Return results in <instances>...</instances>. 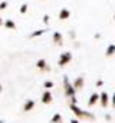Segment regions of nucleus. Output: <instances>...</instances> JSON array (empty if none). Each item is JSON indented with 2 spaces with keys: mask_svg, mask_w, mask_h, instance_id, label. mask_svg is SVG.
Here are the masks:
<instances>
[{
  "mask_svg": "<svg viewBox=\"0 0 115 123\" xmlns=\"http://www.w3.org/2000/svg\"><path fill=\"white\" fill-rule=\"evenodd\" d=\"M71 60H72V53L65 52V53H62V55H60V57H59V66H60V67H63L65 64H68Z\"/></svg>",
  "mask_w": 115,
  "mask_h": 123,
  "instance_id": "nucleus-1",
  "label": "nucleus"
},
{
  "mask_svg": "<svg viewBox=\"0 0 115 123\" xmlns=\"http://www.w3.org/2000/svg\"><path fill=\"white\" fill-rule=\"evenodd\" d=\"M52 39H53V43L58 44V46H62V44H63V36H62V33L55 31V33L52 34Z\"/></svg>",
  "mask_w": 115,
  "mask_h": 123,
  "instance_id": "nucleus-2",
  "label": "nucleus"
},
{
  "mask_svg": "<svg viewBox=\"0 0 115 123\" xmlns=\"http://www.w3.org/2000/svg\"><path fill=\"white\" fill-rule=\"evenodd\" d=\"M63 82H65V92H66V94H69V96L73 97V94H75V89H73V86L68 83V79H66V77H65Z\"/></svg>",
  "mask_w": 115,
  "mask_h": 123,
  "instance_id": "nucleus-3",
  "label": "nucleus"
},
{
  "mask_svg": "<svg viewBox=\"0 0 115 123\" xmlns=\"http://www.w3.org/2000/svg\"><path fill=\"white\" fill-rule=\"evenodd\" d=\"M71 17V12L68 10V9H62L60 12H59V20H66V19H69Z\"/></svg>",
  "mask_w": 115,
  "mask_h": 123,
  "instance_id": "nucleus-4",
  "label": "nucleus"
},
{
  "mask_svg": "<svg viewBox=\"0 0 115 123\" xmlns=\"http://www.w3.org/2000/svg\"><path fill=\"white\" fill-rule=\"evenodd\" d=\"M72 86H73V89H75V90H79V89H82V86H84V79H82V77H78Z\"/></svg>",
  "mask_w": 115,
  "mask_h": 123,
  "instance_id": "nucleus-5",
  "label": "nucleus"
},
{
  "mask_svg": "<svg viewBox=\"0 0 115 123\" xmlns=\"http://www.w3.org/2000/svg\"><path fill=\"white\" fill-rule=\"evenodd\" d=\"M3 25H4V27H6V29H12V30H14V29H16V23H14L13 20H10V19H9V20H6Z\"/></svg>",
  "mask_w": 115,
  "mask_h": 123,
  "instance_id": "nucleus-6",
  "label": "nucleus"
},
{
  "mask_svg": "<svg viewBox=\"0 0 115 123\" xmlns=\"http://www.w3.org/2000/svg\"><path fill=\"white\" fill-rule=\"evenodd\" d=\"M48 31V29H40V30H36V31H33V33H30V39H33V37H39V36H42L43 33H46Z\"/></svg>",
  "mask_w": 115,
  "mask_h": 123,
  "instance_id": "nucleus-7",
  "label": "nucleus"
},
{
  "mask_svg": "<svg viewBox=\"0 0 115 123\" xmlns=\"http://www.w3.org/2000/svg\"><path fill=\"white\" fill-rule=\"evenodd\" d=\"M40 70H49V67L46 66V60H43V59H40V60L37 62V64H36Z\"/></svg>",
  "mask_w": 115,
  "mask_h": 123,
  "instance_id": "nucleus-8",
  "label": "nucleus"
},
{
  "mask_svg": "<svg viewBox=\"0 0 115 123\" xmlns=\"http://www.w3.org/2000/svg\"><path fill=\"white\" fill-rule=\"evenodd\" d=\"M50 100H52V96H50V93H49V92L43 93V96H42V102H43V103H49Z\"/></svg>",
  "mask_w": 115,
  "mask_h": 123,
  "instance_id": "nucleus-9",
  "label": "nucleus"
},
{
  "mask_svg": "<svg viewBox=\"0 0 115 123\" xmlns=\"http://www.w3.org/2000/svg\"><path fill=\"white\" fill-rule=\"evenodd\" d=\"M115 52V44H109L108 49H107V56H112Z\"/></svg>",
  "mask_w": 115,
  "mask_h": 123,
  "instance_id": "nucleus-10",
  "label": "nucleus"
},
{
  "mask_svg": "<svg viewBox=\"0 0 115 123\" xmlns=\"http://www.w3.org/2000/svg\"><path fill=\"white\" fill-rule=\"evenodd\" d=\"M28 4H26V3H23V4H22V6H20V9H19V12H20V13H22V14H25V13H26V12H28Z\"/></svg>",
  "mask_w": 115,
  "mask_h": 123,
  "instance_id": "nucleus-11",
  "label": "nucleus"
},
{
  "mask_svg": "<svg viewBox=\"0 0 115 123\" xmlns=\"http://www.w3.org/2000/svg\"><path fill=\"white\" fill-rule=\"evenodd\" d=\"M101 97H102V99H101V102H102V105L105 106V105H107V102H108V94H107V93H102V96H101Z\"/></svg>",
  "mask_w": 115,
  "mask_h": 123,
  "instance_id": "nucleus-12",
  "label": "nucleus"
},
{
  "mask_svg": "<svg viewBox=\"0 0 115 123\" xmlns=\"http://www.w3.org/2000/svg\"><path fill=\"white\" fill-rule=\"evenodd\" d=\"M96 99H98V94H92L91 99H89V105H93V103L96 102Z\"/></svg>",
  "mask_w": 115,
  "mask_h": 123,
  "instance_id": "nucleus-13",
  "label": "nucleus"
},
{
  "mask_svg": "<svg viewBox=\"0 0 115 123\" xmlns=\"http://www.w3.org/2000/svg\"><path fill=\"white\" fill-rule=\"evenodd\" d=\"M7 6H9V3L4 0V1H1L0 3V10H4V9H7Z\"/></svg>",
  "mask_w": 115,
  "mask_h": 123,
  "instance_id": "nucleus-14",
  "label": "nucleus"
},
{
  "mask_svg": "<svg viewBox=\"0 0 115 123\" xmlns=\"http://www.w3.org/2000/svg\"><path fill=\"white\" fill-rule=\"evenodd\" d=\"M33 105H35L33 102H28V103H26V106H25V109H26V110H29V109H32V107H33Z\"/></svg>",
  "mask_w": 115,
  "mask_h": 123,
  "instance_id": "nucleus-15",
  "label": "nucleus"
},
{
  "mask_svg": "<svg viewBox=\"0 0 115 123\" xmlns=\"http://www.w3.org/2000/svg\"><path fill=\"white\" fill-rule=\"evenodd\" d=\"M49 19H50V17H49V14H45V16H43V23H45V25H48V23H49Z\"/></svg>",
  "mask_w": 115,
  "mask_h": 123,
  "instance_id": "nucleus-16",
  "label": "nucleus"
},
{
  "mask_svg": "<svg viewBox=\"0 0 115 123\" xmlns=\"http://www.w3.org/2000/svg\"><path fill=\"white\" fill-rule=\"evenodd\" d=\"M52 86H53L52 82H45V87H52Z\"/></svg>",
  "mask_w": 115,
  "mask_h": 123,
  "instance_id": "nucleus-17",
  "label": "nucleus"
},
{
  "mask_svg": "<svg viewBox=\"0 0 115 123\" xmlns=\"http://www.w3.org/2000/svg\"><path fill=\"white\" fill-rule=\"evenodd\" d=\"M69 36H71L72 39H75V36H76V34H75V31H71V33H69Z\"/></svg>",
  "mask_w": 115,
  "mask_h": 123,
  "instance_id": "nucleus-18",
  "label": "nucleus"
},
{
  "mask_svg": "<svg viewBox=\"0 0 115 123\" xmlns=\"http://www.w3.org/2000/svg\"><path fill=\"white\" fill-rule=\"evenodd\" d=\"M1 25H3V19L0 17V26H1Z\"/></svg>",
  "mask_w": 115,
  "mask_h": 123,
  "instance_id": "nucleus-19",
  "label": "nucleus"
},
{
  "mask_svg": "<svg viewBox=\"0 0 115 123\" xmlns=\"http://www.w3.org/2000/svg\"><path fill=\"white\" fill-rule=\"evenodd\" d=\"M0 89H1V86H0Z\"/></svg>",
  "mask_w": 115,
  "mask_h": 123,
  "instance_id": "nucleus-20",
  "label": "nucleus"
}]
</instances>
